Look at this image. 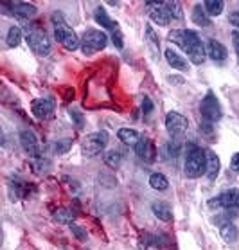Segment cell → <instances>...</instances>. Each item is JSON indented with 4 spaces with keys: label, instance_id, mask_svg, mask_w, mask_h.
Here are the masks:
<instances>
[{
    "label": "cell",
    "instance_id": "24",
    "mask_svg": "<svg viewBox=\"0 0 239 250\" xmlns=\"http://www.w3.org/2000/svg\"><path fill=\"white\" fill-rule=\"evenodd\" d=\"M23 38V33H22V29L20 27H15L13 25L9 31H7V36H6V43L7 47H11V49H15V47L20 45V42H22Z\"/></svg>",
    "mask_w": 239,
    "mask_h": 250
},
{
    "label": "cell",
    "instance_id": "14",
    "mask_svg": "<svg viewBox=\"0 0 239 250\" xmlns=\"http://www.w3.org/2000/svg\"><path fill=\"white\" fill-rule=\"evenodd\" d=\"M20 144L22 148L27 151L31 157H40V146H38V139L31 130L20 131Z\"/></svg>",
    "mask_w": 239,
    "mask_h": 250
},
{
    "label": "cell",
    "instance_id": "2",
    "mask_svg": "<svg viewBox=\"0 0 239 250\" xmlns=\"http://www.w3.org/2000/svg\"><path fill=\"white\" fill-rule=\"evenodd\" d=\"M183 171L187 178H198V176L207 173V153L196 144H187L185 146V166Z\"/></svg>",
    "mask_w": 239,
    "mask_h": 250
},
{
    "label": "cell",
    "instance_id": "10",
    "mask_svg": "<svg viewBox=\"0 0 239 250\" xmlns=\"http://www.w3.org/2000/svg\"><path fill=\"white\" fill-rule=\"evenodd\" d=\"M239 204V189H230V191H225L216 198L209 200V205L211 207H223V209H234L236 205Z\"/></svg>",
    "mask_w": 239,
    "mask_h": 250
},
{
    "label": "cell",
    "instance_id": "16",
    "mask_svg": "<svg viewBox=\"0 0 239 250\" xmlns=\"http://www.w3.org/2000/svg\"><path fill=\"white\" fill-rule=\"evenodd\" d=\"M165 60H167V63H169L173 68H177V70H187L189 68V63L187 60L180 54V52H177L173 47H169V49H165L164 52Z\"/></svg>",
    "mask_w": 239,
    "mask_h": 250
},
{
    "label": "cell",
    "instance_id": "32",
    "mask_svg": "<svg viewBox=\"0 0 239 250\" xmlns=\"http://www.w3.org/2000/svg\"><path fill=\"white\" fill-rule=\"evenodd\" d=\"M70 230H72V234H74L78 239H81V241H85V239L88 238V234H86L85 229L80 227V225H76V223H70Z\"/></svg>",
    "mask_w": 239,
    "mask_h": 250
},
{
    "label": "cell",
    "instance_id": "28",
    "mask_svg": "<svg viewBox=\"0 0 239 250\" xmlns=\"http://www.w3.org/2000/svg\"><path fill=\"white\" fill-rule=\"evenodd\" d=\"M104 162L108 166H112V167H119L122 164V153L117 151V149H112V151H108V153L104 155Z\"/></svg>",
    "mask_w": 239,
    "mask_h": 250
},
{
    "label": "cell",
    "instance_id": "26",
    "mask_svg": "<svg viewBox=\"0 0 239 250\" xmlns=\"http://www.w3.org/2000/svg\"><path fill=\"white\" fill-rule=\"evenodd\" d=\"M76 218V212L72 209H67V207H61L54 212V220L58 223H72Z\"/></svg>",
    "mask_w": 239,
    "mask_h": 250
},
{
    "label": "cell",
    "instance_id": "13",
    "mask_svg": "<svg viewBox=\"0 0 239 250\" xmlns=\"http://www.w3.org/2000/svg\"><path fill=\"white\" fill-rule=\"evenodd\" d=\"M135 153L137 157L144 162H153L155 160V155H157V149H155L153 142L149 141L148 137H140V141L137 142L135 146Z\"/></svg>",
    "mask_w": 239,
    "mask_h": 250
},
{
    "label": "cell",
    "instance_id": "20",
    "mask_svg": "<svg viewBox=\"0 0 239 250\" xmlns=\"http://www.w3.org/2000/svg\"><path fill=\"white\" fill-rule=\"evenodd\" d=\"M117 139L126 146H137V142L140 141V133L137 130H131V128H119Z\"/></svg>",
    "mask_w": 239,
    "mask_h": 250
},
{
    "label": "cell",
    "instance_id": "37",
    "mask_svg": "<svg viewBox=\"0 0 239 250\" xmlns=\"http://www.w3.org/2000/svg\"><path fill=\"white\" fill-rule=\"evenodd\" d=\"M228 20H230V23H232V25H236V27H238V31H239V11L230 13Z\"/></svg>",
    "mask_w": 239,
    "mask_h": 250
},
{
    "label": "cell",
    "instance_id": "1",
    "mask_svg": "<svg viewBox=\"0 0 239 250\" xmlns=\"http://www.w3.org/2000/svg\"><path fill=\"white\" fill-rule=\"evenodd\" d=\"M167 40L187 52L189 60L194 65H201L207 58V49L201 43V38L194 33L193 29H173L167 34Z\"/></svg>",
    "mask_w": 239,
    "mask_h": 250
},
{
    "label": "cell",
    "instance_id": "21",
    "mask_svg": "<svg viewBox=\"0 0 239 250\" xmlns=\"http://www.w3.org/2000/svg\"><path fill=\"white\" fill-rule=\"evenodd\" d=\"M193 22L199 27H209L211 25V20H209V15L205 11L203 4H196L193 7Z\"/></svg>",
    "mask_w": 239,
    "mask_h": 250
},
{
    "label": "cell",
    "instance_id": "19",
    "mask_svg": "<svg viewBox=\"0 0 239 250\" xmlns=\"http://www.w3.org/2000/svg\"><path fill=\"white\" fill-rule=\"evenodd\" d=\"M207 178L209 180H216L218 173H219V157H218L212 149H207Z\"/></svg>",
    "mask_w": 239,
    "mask_h": 250
},
{
    "label": "cell",
    "instance_id": "17",
    "mask_svg": "<svg viewBox=\"0 0 239 250\" xmlns=\"http://www.w3.org/2000/svg\"><path fill=\"white\" fill-rule=\"evenodd\" d=\"M94 18H96V22L101 25L102 29H108V31H117L119 29V25H117V22L115 20H112V18L108 17V13H106V9L102 6L96 7V11H94Z\"/></svg>",
    "mask_w": 239,
    "mask_h": 250
},
{
    "label": "cell",
    "instance_id": "30",
    "mask_svg": "<svg viewBox=\"0 0 239 250\" xmlns=\"http://www.w3.org/2000/svg\"><path fill=\"white\" fill-rule=\"evenodd\" d=\"M70 148H72V141H70V139H61V141L54 142V153L56 155L67 153Z\"/></svg>",
    "mask_w": 239,
    "mask_h": 250
},
{
    "label": "cell",
    "instance_id": "15",
    "mask_svg": "<svg viewBox=\"0 0 239 250\" xmlns=\"http://www.w3.org/2000/svg\"><path fill=\"white\" fill-rule=\"evenodd\" d=\"M207 56L211 58L212 62H225L228 56L227 49H225V45H223L221 42L214 40V38H211V40L207 42Z\"/></svg>",
    "mask_w": 239,
    "mask_h": 250
},
{
    "label": "cell",
    "instance_id": "5",
    "mask_svg": "<svg viewBox=\"0 0 239 250\" xmlns=\"http://www.w3.org/2000/svg\"><path fill=\"white\" fill-rule=\"evenodd\" d=\"M108 43V36L101 29H86L81 38V49L85 54H94L97 51H102Z\"/></svg>",
    "mask_w": 239,
    "mask_h": 250
},
{
    "label": "cell",
    "instance_id": "25",
    "mask_svg": "<svg viewBox=\"0 0 239 250\" xmlns=\"http://www.w3.org/2000/svg\"><path fill=\"white\" fill-rule=\"evenodd\" d=\"M149 186H151L155 191H165V189L169 188V180H167L165 175H162V173H153V175L149 176Z\"/></svg>",
    "mask_w": 239,
    "mask_h": 250
},
{
    "label": "cell",
    "instance_id": "34",
    "mask_svg": "<svg viewBox=\"0 0 239 250\" xmlns=\"http://www.w3.org/2000/svg\"><path fill=\"white\" fill-rule=\"evenodd\" d=\"M142 112H144V115H148L153 112V101H151L149 97H144L142 99Z\"/></svg>",
    "mask_w": 239,
    "mask_h": 250
},
{
    "label": "cell",
    "instance_id": "8",
    "mask_svg": "<svg viewBox=\"0 0 239 250\" xmlns=\"http://www.w3.org/2000/svg\"><path fill=\"white\" fill-rule=\"evenodd\" d=\"M189 128V123H187V117H183L182 114H178V112H169V114L165 115V130L169 133L171 137H178L185 135V131Z\"/></svg>",
    "mask_w": 239,
    "mask_h": 250
},
{
    "label": "cell",
    "instance_id": "39",
    "mask_svg": "<svg viewBox=\"0 0 239 250\" xmlns=\"http://www.w3.org/2000/svg\"><path fill=\"white\" fill-rule=\"evenodd\" d=\"M232 210H238V212H239V204L238 205H236V207H234V209Z\"/></svg>",
    "mask_w": 239,
    "mask_h": 250
},
{
    "label": "cell",
    "instance_id": "6",
    "mask_svg": "<svg viewBox=\"0 0 239 250\" xmlns=\"http://www.w3.org/2000/svg\"><path fill=\"white\" fill-rule=\"evenodd\" d=\"M54 36H56V40L70 52L78 51V49L81 47L80 36L74 33V29L68 27L67 23H60V25H56V27H54Z\"/></svg>",
    "mask_w": 239,
    "mask_h": 250
},
{
    "label": "cell",
    "instance_id": "12",
    "mask_svg": "<svg viewBox=\"0 0 239 250\" xmlns=\"http://www.w3.org/2000/svg\"><path fill=\"white\" fill-rule=\"evenodd\" d=\"M6 7H9V13H11L13 17L20 18V20L33 18L38 13L36 6L29 4V2H13V4H6Z\"/></svg>",
    "mask_w": 239,
    "mask_h": 250
},
{
    "label": "cell",
    "instance_id": "22",
    "mask_svg": "<svg viewBox=\"0 0 239 250\" xmlns=\"http://www.w3.org/2000/svg\"><path fill=\"white\" fill-rule=\"evenodd\" d=\"M219 234H221V238L225 243L232 245L238 241V236H239V230L238 227L234 225V223H225L221 227V230H219Z\"/></svg>",
    "mask_w": 239,
    "mask_h": 250
},
{
    "label": "cell",
    "instance_id": "35",
    "mask_svg": "<svg viewBox=\"0 0 239 250\" xmlns=\"http://www.w3.org/2000/svg\"><path fill=\"white\" fill-rule=\"evenodd\" d=\"M165 149H167V155H173V159H177L178 151H180V146H178L177 142H175L173 146H171V144H167V146H165Z\"/></svg>",
    "mask_w": 239,
    "mask_h": 250
},
{
    "label": "cell",
    "instance_id": "18",
    "mask_svg": "<svg viewBox=\"0 0 239 250\" xmlns=\"http://www.w3.org/2000/svg\"><path fill=\"white\" fill-rule=\"evenodd\" d=\"M151 209H153V214L159 218L160 222H165V223L173 222V210H171L169 204H165V202H153Z\"/></svg>",
    "mask_w": 239,
    "mask_h": 250
},
{
    "label": "cell",
    "instance_id": "9",
    "mask_svg": "<svg viewBox=\"0 0 239 250\" xmlns=\"http://www.w3.org/2000/svg\"><path fill=\"white\" fill-rule=\"evenodd\" d=\"M146 7H149V17L157 25H167L173 20L165 7V2H146Z\"/></svg>",
    "mask_w": 239,
    "mask_h": 250
},
{
    "label": "cell",
    "instance_id": "36",
    "mask_svg": "<svg viewBox=\"0 0 239 250\" xmlns=\"http://www.w3.org/2000/svg\"><path fill=\"white\" fill-rule=\"evenodd\" d=\"M232 45L236 49V54H238V60H239V31H234L232 33Z\"/></svg>",
    "mask_w": 239,
    "mask_h": 250
},
{
    "label": "cell",
    "instance_id": "27",
    "mask_svg": "<svg viewBox=\"0 0 239 250\" xmlns=\"http://www.w3.org/2000/svg\"><path fill=\"white\" fill-rule=\"evenodd\" d=\"M146 40H148L149 47H151V51H153L155 56H157V54H159V49H160V40H159V36L155 34V31H153V27H151V25H148V27H146Z\"/></svg>",
    "mask_w": 239,
    "mask_h": 250
},
{
    "label": "cell",
    "instance_id": "11",
    "mask_svg": "<svg viewBox=\"0 0 239 250\" xmlns=\"http://www.w3.org/2000/svg\"><path fill=\"white\" fill-rule=\"evenodd\" d=\"M52 110H54V103L49 97H38L31 103V112L36 119H47L52 114Z\"/></svg>",
    "mask_w": 239,
    "mask_h": 250
},
{
    "label": "cell",
    "instance_id": "29",
    "mask_svg": "<svg viewBox=\"0 0 239 250\" xmlns=\"http://www.w3.org/2000/svg\"><path fill=\"white\" fill-rule=\"evenodd\" d=\"M165 7H167V11H169L171 18L173 20H183V11H182V6L178 4V2H165Z\"/></svg>",
    "mask_w": 239,
    "mask_h": 250
},
{
    "label": "cell",
    "instance_id": "23",
    "mask_svg": "<svg viewBox=\"0 0 239 250\" xmlns=\"http://www.w3.org/2000/svg\"><path fill=\"white\" fill-rule=\"evenodd\" d=\"M203 7L209 17H218L223 13V7H225V2L223 0H205Z\"/></svg>",
    "mask_w": 239,
    "mask_h": 250
},
{
    "label": "cell",
    "instance_id": "4",
    "mask_svg": "<svg viewBox=\"0 0 239 250\" xmlns=\"http://www.w3.org/2000/svg\"><path fill=\"white\" fill-rule=\"evenodd\" d=\"M199 114H201V119L209 125H214L221 119V104H219V99L216 97L214 92L209 90L205 94V97L199 103Z\"/></svg>",
    "mask_w": 239,
    "mask_h": 250
},
{
    "label": "cell",
    "instance_id": "7",
    "mask_svg": "<svg viewBox=\"0 0 239 250\" xmlns=\"http://www.w3.org/2000/svg\"><path fill=\"white\" fill-rule=\"evenodd\" d=\"M108 133L106 131H96L86 135V139L83 141V153L86 157H96L108 146Z\"/></svg>",
    "mask_w": 239,
    "mask_h": 250
},
{
    "label": "cell",
    "instance_id": "38",
    "mask_svg": "<svg viewBox=\"0 0 239 250\" xmlns=\"http://www.w3.org/2000/svg\"><path fill=\"white\" fill-rule=\"evenodd\" d=\"M230 166H232L234 171H238V173H239V153H236L232 157V162H230Z\"/></svg>",
    "mask_w": 239,
    "mask_h": 250
},
{
    "label": "cell",
    "instance_id": "3",
    "mask_svg": "<svg viewBox=\"0 0 239 250\" xmlns=\"http://www.w3.org/2000/svg\"><path fill=\"white\" fill-rule=\"evenodd\" d=\"M25 40H27L29 49H31L34 54H38V56H49V54H51V51H52L51 40H49V36L45 34L43 29L29 27L27 33H25Z\"/></svg>",
    "mask_w": 239,
    "mask_h": 250
},
{
    "label": "cell",
    "instance_id": "31",
    "mask_svg": "<svg viewBox=\"0 0 239 250\" xmlns=\"http://www.w3.org/2000/svg\"><path fill=\"white\" fill-rule=\"evenodd\" d=\"M68 115H70V119H72V123H74L78 128H83V125H85V117H83V114H81L80 110L76 108H68Z\"/></svg>",
    "mask_w": 239,
    "mask_h": 250
},
{
    "label": "cell",
    "instance_id": "33",
    "mask_svg": "<svg viewBox=\"0 0 239 250\" xmlns=\"http://www.w3.org/2000/svg\"><path fill=\"white\" fill-rule=\"evenodd\" d=\"M112 42H114L115 49H122V47H124V40H122V33H120V29H117V31L112 33Z\"/></svg>",
    "mask_w": 239,
    "mask_h": 250
}]
</instances>
